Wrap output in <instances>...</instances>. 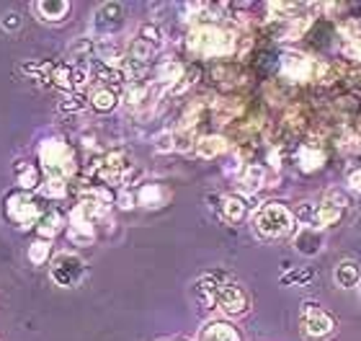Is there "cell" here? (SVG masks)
I'll return each instance as SVG.
<instances>
[{
  "instance_id": "4316f807",
  "label": "cell",
  "mask_w": 361,
  "mask_h": 341,
  "mask_svg": "<svg viewBox=\"0 0 361 341\" xmlns=\"http://www.w3.org/2000/svg\"><path fill=\"white\" fill-rule=\"evenodd\" d=\"M62 225H65V220H62V215L57 213V210H44V215H42V217H39V222H37V233L49 241L52 235L60 233Z\"/></svg>"
},
{
  "instance_id": "4fadbf2b",
  "label": "cell",
  "mask_w": 361,
  "mask_h": 341,
  "mask_svg": "<svg viewBox=\"0 0 361 341\" xmlns=\"http://www.w3.org/2000/svg\"><path fill=\"white\" fill-rule=\"evenodd\" d=\"M341 52L351 60H361V21L356 18L341 21Z\"/></svg>"
},
{
  "instance_id": "e575fe53",
  "label": "cell",
  "mask_w": 361,
  "mask_h": 341,
  "mask_svg": "<svg viewBox=\"0 0 361 341\" xmlns=\"http://www.w3.org/2000/svg\"><path fill=\"white\" fill-rule=\"evenodd\" d=\"M0 26L6 31H18L21 29V16L16 13V11H8V13L0 18Z\"/></svg>"
},
{
  "instance_id": "5b68a950",
  "label": "cell",
  "mask_w": 361,
  "mask_h": 341,
  "mask_svg": "<svg viewBox=\"0 0 361 341\" xmlns=\"http://www.w3.org/2000/svg\"><path fill=\"white\" fill-rule=\"evenodd\" d=\"M39 163L44 168L47 179H65L75 174V152L62 137H49L39 145Z\"/></svg>"
},
{
  "instance_id": "9c48e42d",
  "label": "cell",
  "mask_w": 361,
  "mask_h": 341,
  "mask_svg": "<svg viewBox=\"0 0 361 341\" xmlns=\"http://www.w3.org/2000/svg\"><path fill=\"white\" fill-rule=\"evenodd\" d=\"M300 323L305 328V334L310 339H328L336 331V321L323 305L317 303H305L300 311Z\"/></svg>"
},
{
  "instance_id": "4dcf8cb0",
  "label": "cell",
  "mask_w": 361,
  "mask_h": 341,
  "mask_svg": "<svg viewBox=\"0 0 361 341\" xmlns=\"http://www.w3.org/2000/svg\"><path fill=\"white\" fill-rule=\"evenodd\" d=\"M42 191H44L49 199H62L68 194V181H65V179H47Z\"/></svg>"
},
{
  "instance_id": "8fae6325",
  "label": "cell",
  "mask_w": 361,
  "mask_h": 341,
  "mask_svg": "<svg viewBox=\"0 0 361 341\" xmlns=\"http://www.w3.org/2000/svg\"><path fill=\"white\" fill-rule=\"evenodd\" d=\"M124 26V6L121 3H104L93 13V34L96 39H111Z\"/></svg>"
},
{
  "instance_id": "74e56055",
  "label": "cell",
  "mask_w": 361,
  "mask_h": 341,
  "mask_svg": "<svg viewBox=\"0 0 361 341\" xmlns=\"http://www.w3.org/2000/svg\"><path fill=\"white\" fill-rule=\"evenodd\" d=\"M359 303H361V287H359Z\"/></svg>"
},
{
  "instance_id": "44dd1931",
  "label": "cell",
  "mask_w": 361,
  "mask_h": 341,
  "mask_svg": "<svg viewBox=\"0 0 361 341\" xmlns=\"http://www.w3.org/2000/svg\"><path fill=\"white\" fill-rule=\"evenodd\" d=\"M297 166L302 174H315L317 168L325 166V152L312 143H305L297 148Z\"/></svg>"
},
{
  "instance_id": "3957f363",
  "label": "cell",
  "mask_w": 361,
  "mask_h": 341,
  "mask_svg": "<svg viewBox=\"0 0 361 341\" xmlns=\"http://www.w3.org/2000/svg\"><path fill=\"white\" fill-rule=\"evenodd\" d=\"M250 230L261 241H279L294 230V213L281 202H266L250 217Z\"/></svg>"
},
{
  "instance_id": "836d02e7",
  "label": "cell",
  "mask_w": 361,
  "mask_h": 341,
  "mask_svg": "<svg viewBox=\"0 0 361 341\" xmlns=\"http://www.w3.org/2000/svg\"><path fill=\"white\" fill-rule=\"evenodd\" d=\"M341 150H346V152H359L361 150V137L354 135L351 129H346L343 132V137H341Z\"/></svg>"
},
{
  "instance_id": "ffe728a7",
  "label": "cell",
  "mask_w": 361,
  "mask_h": 341,
  "mask_svg": "<svg viewBox=\"0 0 361 341\" xmlns=\"http://www.w3.org/2000/svg\"><path fill=\"white\" fill-rule=\"evenodd\" d=\"M219 215H222V220L225 222L238 225V222H243L245 220V215H248V202H245V197H240V194H227V197H222Z\"/></svg>"
},
{
  "instance_id": "cb8c5ba5",
  "label": "cell",
  "mask_w": 361,
  "mask_h": 341,
  "mask_svg": "<svg viewBox=\"0 0 361 341\" xmlns=\"http://www.w3.org/2000/svg\"><path fill=\"white\" fill-rule=\"evenodd\" d=\"M34 11L39 13L42 21L60 23L70 13V3L68 0H39V3H34Z\"/></svg>"
},
{
  "instance_id": "d6986e66",
  "label": "cell",
  "mask_w": 361,
  "mask_h": 341,
  "mask_svg": "<svg viewBox=\"0 0 361 341\" xmlns=\"http://www.w3.org/2000/svg\"><path fill=\"white\" fill-rule=\"evenodd\" d=\"M243 109H245L243 99L225 96V99H214V104H212V116H214V121H219V124H230V121H235L240 116Z\"/></svg>"
},
{
  "instance_id": "ba28073f",
  "label": "cell",
  "mask_w": 361,
  "mask_h": 341,
  "mask_svg": "<svg viewBox=\"0 0 361 341\" xmlns=\"http://www.w3.org/2000/svg\"><path fill=\"white\" fill-rule=\"evenodd\" d=\"M49 277L57 287H65V289H73L78 287L80 282L85 280V261L78 253H57L52 258V264H49Z\"/></svg>"
},
{
  "instance_id": "7c38bea8",
  "label": "cell",
  "mask_w": 361,
  "mask_h": 341,
  "mask_svg": "<svg viewBox=\"0 0 361 341\" xmlns=\"http://www.w3.org/2000/svg\"><path fill=\"white\" fill-rule=\"evenodd\" d=\"M325 249V235L312 225H302V230L294 235V251L302 256H317Z\"/></svg>"
},
{
  "instance_id": "7a4b0ae2",
  "label": "cell",
  "mask_w": 361,
  "mask_h": 341,
  "mask_svg": "<svg viewBox=\"0 0 361 341\" xmlns=\"http://www.w3.org/2000/svg\"><path fill=\"white\" fill-rule=\"evenodd\" d=\"M188 52L196 57H227L235 52V34L217 23L202 21L191 26L186 37Z\"/></svg>"
},
{
  "instance_id": "f1b7e54d",
  "label": "cell",
  "mask_w": 361,
  "mask_h": 341,
  "mask_svg": "<svg viewBox=\"0 0 361 341\" xmlns=\"http://www.w3.org/2000/svg\"><path fill=\"white\" fill-rule=\"evenodd\" d=\"M312 277H315L312 269H305V266H302V269L300 266H289V269L279 277V282H281L284 287H297V285H310Z\"/></svg>"
},
{
  "instance_id": "7402d4cb",
  "label": "cell",
  "mask_w": 361,
  "mask_h": 341,
  "mask_svg": "<svg viewBox=\"0 0 361 341\" xmlns=\"http://www.w3.org/2000/svg\"><path fill=\"white\" fill-rule=\"evenodd\" d=\"M196 341H240V334H238V328L225 323V321H212L199 331Z\"/></svg>"
},
{
  "instance_id": "484cf974",
  "label": "cell",
  "mask_w": 361,
  "mask_h": 341,
  "mask_svg": "<svg viewBox=\"0 0 361 341\" xmlns=\"http://www.w3.org/2000/svg\"><path fill=\"white\" fill-rule=\"evenodd\" d=\"M196 155L204 160H214L227 150V140L222 135H204L196 140Z\"/></svg>"
},
{
  "instance_id": "f546056e",
  "label": "cell",
  "mask_w": 361,
  "mask_h": 341,
  "mask_svg": "<svg viewBox=\"0 0 361 341\" xmlns=\"http://www.w3.org/2000/svg\"><path fill=\"white\" fill-rule=\"evenodd\" d=\"M49 258V241L47 238H39V241H34L29 246V261L31 264L42 266Z\"/></svg>"
},
{
  "instance_id": "2e32d148",
  "label": "cell",
  "mask_w": 361,
  "mask_h": 341,
  "mask_svg": "<svg viewBox=\"0 0 361 341\" xmlns=\"http://www.w3.org/2000/svg\"><path fill=\"white\" fill-rule=\"evenodd\" d=\"M121 101V91L119 88H111V85H104V83H93L90 88V96H88V104L96 112H111L116 109V104Z\"/></svg>"
},
{
  "instance_id": "30bf717a",
  "label": "cell",
  "mask_w": 361,
  "mask_h": 341,
  "mask_svg": "<svg viewBox=\"0 0 361 341\" xmlns=\"http://www.w3.org/2000/svg\"><path fill=\"white\" fill-rule=\"evenodd\" d=\"M160 47H163V31L155 23H145L142 29L137 31V39H132V44H129V60L150 65L152 57L160 52Z\"/></svg>"
},
{
  "instance_id": "83f0119b",
  "label": "cell",
  "mask_w": 361,
  "mask_h": 341,
  "mask_svg": "<svg viewBox=\"0 0 361 341\" xmlns=\"http://www.w3.org/2000/svg\"><path fill=\"white\" fill-rule=\"evenodd\" d=\"M16 184L21 186V191H31L37 189L39 184V168L31 166V163H18L16 166Z\"/></svg>"
},
{
  "instance_id": "277c9868",
  "label": "cell",
  "mask_w": 361,
  "mask_h": 341,
  "mask_svg": "<svg viewBox=\"0 0 361 341\" xmlns=\"http://www.w3.org/2000/svg\"><path fill=\"white\" fill-rule=\"evenodd\" d=\"M281 78L289 83H333V70L320 60H312L310 54L302 52H284L281 54Z\"/></svg>"
},
{
  "instance_id": "603a6c76",
  "label": "cell",
  "mask_w": 361,
  "mask_h": 341,
  "mask_svg": "<svg viewBox=\"0 0 361 341\" xmlns=\"http://www.w3.org/2000/svg\"><path fill=\"white\" fill-rule=\"evenodd\" d=\"M343 207L333 205V202H328V199H323L320 205H315V215H312V222L310 225L317 227V230H325V227H333L336 222L343 217Z\"/></svg>"
},
{
  "instance_id": "52a82bcc",
  "label": "cell",
  "mask_w": 361,
  "mask_h": 341,
  "mask_svg": "<svg viewBox=\"0 0 361 341\" xmlns=\"http://www.w3.org/2000/svg\"><path fill=\"white\" fill-rule=\"evenodd\" d=\"M93 174L104 186H119L127 184V179L135 174V163L127 150H111L93 166Z\"/></svg>"
},
{
  "instance_id": "d4e9b609",
  "label": "cell",
  "mask_w": 361,
  "mask_h": 341,
  "mask_svg": "<svg viewBox=\"0 0 361 341\" xmlns=\"http://www.w3.org/2000/svg\"><path fill=\"white\" fill-rule=\"evenodd\" d=\"M333 282L341 289H354L361 285V272L354 261H338L333 266Z\"/></svg>"
},
{
  "instance_id": "8d00e7d4",
  "label": "cell",
  "mask_w": 361,
  "mask_h": 341,
  "mask_svg": "<svg viewBox=\"0 0 361 341\" xmlns=\"http://www.w3.org/2000/svg\"><path fill=\"white\" fill-rule=\"evenodd\" d=\"M137 205V194H132V191H121L119 194V207L121 210H129V207Z\"/></svg>"
},
{
  "instance_id": "ac0fdd59",
  "label": "cell",
  "mask_w": 361,
  "mask_h": 341,
  "mask_svg": "<svg viewBox=\"0 0 361 341\" xmlns=\"http://www.w3.org/2000/svg\"><path fill=\"white\" fill-rule=\"evenodd\" d=\"M68 235H70V241L78 243V246H88V243H93V238H96V227H93V222H90L88 217H83L78 210H73V213H70Z\"/></svg>"
},
{
  "instance_id": "d590c367",
  "label": "cell",
  "mask_w": 361,
  "mask_h": 341,
  "mask_svg": "<svg viewBox=\"0 0 361 341\" xmlns=\"http://www.w3.org/2000/svg\"><path fill=\"white\" fill-rule=\"evenodd\" d=\"M346 184H348V189L354 191V194H361V168H354V171L348 174Z\"/></svg>"
},
{
  "instance_id": "9a60e30c",
  "label": "cell",
  "mask_w": 361,
  "mask_h": 341,
  "mask_svg": "<svg viewBox=\"0 0 361 341\" xmlns=\"http://www.w3.org/2000/svg\"><path fill=\"white\" fill-rule=\"evenodd\" d=\"M171 202V189L163 184H142L137 191V205H142L145 210H160Z\"/></svg>"
},
{
  "instance_id": "6da1fadb",
  "label": "cell",
  "mask_w": 361,
  "mask_h": 341,
  "mask_svg": "<svg viewBox=\"0 0 361 341\" xmlns=\"http://www.w3.org/2000/svg\"><path fill=\"white\" fill-rule=\"evenodd\" d=\"M194 292L207 311H219L225 316H245L250 311V295L245 287L230 280L225 272L202 274L194 282Z\"/></svg>"
},
{
  "instance_id": "d6a6232c",
  "label": "cell",
  "mask_w": 361,
  "mask_h": 341,
  "mask_svg": "<svg viewBox=\"0 0 361 341\" xmlns=\"http://www.w3.org/2000/svg\"><path fill=\"white\" fill-rule=\"evenodd\" d=\"M60 109L62 112H83L85 99L80 96V93H68V96L60 101Z\"/></svg>"
},
{
  "instance_id": "1f68e13d",
  "label": "cell",
  "mask_w": 361,
  "mask_h": 341,
  "mask_svg": "<svg viewBox=\"0 0 361 341\" xmlns=\"http://www.w3.org/2000/svg\"><path fill=\"white\" fill-rule=\"evenodd\" d=\"M155 150H158V152H173L176 150L173 129H166V132L155 135Z\"/></svg>"
},
{
  "instance_id": "e0dca14e",
  "label": "cell",
  "mask_w": 361,
  "mask_h": 341,
  "mask_svg": "<svg viewBox=\"0 0 361 341\" xmlns=\"http://www.w3.org/2000/svg\"><path fill=\"white\" fill-rule=\"evenodd\" d=\"M183 76H186V68H183V62H178V60H163L158 65V70H155V80H158L160 88H166L168 93L183 80Z\"/></svg>"
},
{
  "instance_id": "8992f818",
  "label": "cell",
  "mask_w": 361,
  "mask_h": 341,
  "mask_svg": "<svg viewBox=\"0 0 361 341\" xmlns=\"http://www.w3.org/2000/svg\"><path fill=\"white\" fill-rule=\"evenodd\" d=\"M44 215V207L31 191H11L6 197V217L18 227H37L39 217Z\"/></svg>"
},
{
  "instance_id": "5bb4252c",
  "label": "cell",
  "mask_w": 361,
  "mask_h": 341,
  "mask_svg": "<svg viewBox=\"0 0 361 341\" xmlns=\"http://www.w3.org/2000/svg\"><path fill=\"white\" fill-rule=\"evenodd\" d=\"M266 186V168L258 166V163H248V166H243V171L238 174V189L240 194L250 197V194H256Z\"/></svg>"
}]
</instances>
